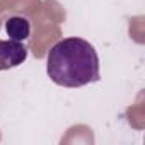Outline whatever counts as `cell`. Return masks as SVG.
Listing matches in <instances>:
<instances>
[{
  "label": "cell",
  "instance_id": "1",
  "mask_svg": "<svg viewBox=\"0 0 145 145\" xmlns=\"http://www.w3.org/2000/svg\"><path fill=\"white\" fill-rule=\"evenodd\" d=\"M46 72L56 86L82 87L99 80V56L89 41L65 38L48 51Z\"/></svg>",
  "mask_w": 145,
  "mask_h": 145
},
{
  "label": "cell",
  "instance_id": "2",
  "mask_svg": "<svg viewBox=\"0 0 145 145\" xmlns=\"http://www.w3.org/2000/svg\"><path fill=\"white\" fill-rule=\"evenodd\" d=\"M27 58V48L21 41L0 39V72L19 67Z\"/></svg>",
  "mask_w": 145,
  "mask_h": 145
},
{
  "label": "cell",
  "instance_id": "3",
  "mask_svg": "<svg viewBox=\"0 0 145 145\" xmlns=\"http://www.w3.org/2000/svg\"><path fill=\"white\" fill-rule=\"evenodd\" d=\"M5 33L14 41H24L31 34V22L22 16H12L5 21Z\"/></svg>",
  "mask_w": 145,
  "mask_h": 145
}]
</instances>
